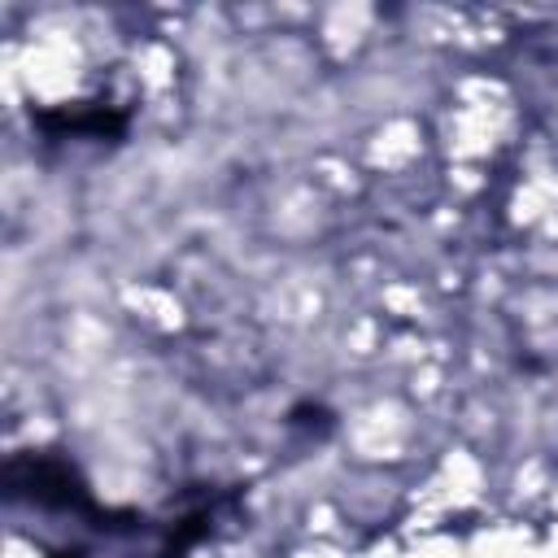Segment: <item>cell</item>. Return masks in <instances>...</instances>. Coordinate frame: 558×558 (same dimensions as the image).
<instances>
[{"label": "cell", "instance_id": "cell-1", "mask_svg": "<svg viewBox=\"0 0 558 558\" xmlns=\"http://www.w3.org/2000/svg\"><path fill=\"white\" fill-rule=\"evenodd\" d=\"M4 484H9V497H22L31 506H44V510H65V514H83L92 519V527H118L109 519H118L113 510H105L92 488L78 480V471L57 458V453H13L9 466H4Z\"/></svg>", "mask_w": 558, "mask_h": 558}, {"label": "cell", "instance_id": "cell-2", "mask_svg": "<svg viewBox=\"0 0 558 558\" xmlns=\"http://www.w3.org/2000/svg\"><path fill=\"white\" fill-rule=\"evenodd\" d=\"M31 122L52 135V140H122L126 126H131V113L109 105V100H83V105H48V109H35Z\"/></svg>", "mask_w": 558, "mask_h": 558}, {"label": "cell", "instance_id": "cell-3", "mask_svg": "<svg viewBox=\"0 0 558 558\" xmlns=\"http://www.w3.org/2000/svg\"><path fill=\"white\" fill-rule=\"evenodd\" d=\"M57 558H83V554H78V549H61Z\"/></svg>", "mask_w": 558, "mask_h": 558}]
</instances>
